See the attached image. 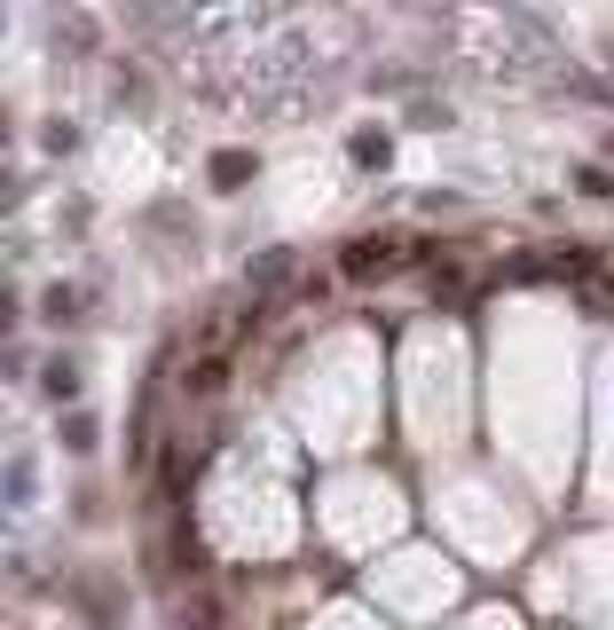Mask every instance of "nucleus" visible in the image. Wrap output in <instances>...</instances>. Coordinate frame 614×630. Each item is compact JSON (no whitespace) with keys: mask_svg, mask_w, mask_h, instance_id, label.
Instances as JSON below:
<instances>
[{"mask_svg":"<svg viewBox=\"0 0 614 630\" xmlns=\"http://www.w3.org/2000/svg\"><path fill=\"white\" fill-rule=\"evenodd\" d=\"M386 268H394V244H386V237H363V244H346V252H339V277H355V284L386 277Z\"/></svg>","mask_w":614,"mask_h":630,"instance_id":"1","label":"nucleus"},{"mask_svg":"<svg viewBox=\"0 0 614 630\" xmlns=\"http://www.w3.org/2000/svg\"><path fill=\"white\" fill-rule=\"evenodd\" d=\"M40 387H48L56 402H71V394H79V363H71V354H56V363H48V379H40Z\"/></svg>","mask_w":614,"mask_h":630,"instance_id":"2","label":"nucleus"},{"mask_svg":"<svg viewBox=\"0 0 614 630\" xmlns=\"http://www.w3.org/2000/svg\"><path fill=\"white\" fill-rule=\"evenodd\" d=\"M221 379H229V363H221V354H205V363H190V379H182V387H190V394H213Z\"/></svg>","mask_w":614,"mask_h":630,"instance_id":"3","label":"nucleus"},{"mask_svg":"<svg viewBox=\"0 0 614 630\" xmlns=\"http://www.w3.org/2000/svg\"><path fill=\"white\" fill-rule=\"evenodd\" d=\"M40 308H48V323H79V292H71V284H48Z\"/></svg>","mask_w":614,"mask_h":630,"instance_id":"4","label":"nucleus"},{"mask_svg":"<svg viewBox=\"0 0 614 630\" xmlns=\"http://www.w3.org/2000/svg\"><path fill=\"white\" fill-rule=\"evenodd\" d=\"M575 190H583V198H614V173H606V166H575Z\"/></svg>","mask_w":614,"mask_h":630,"instance_id":"5","label":"nucleus"},{"mask_svg":"<svg viewBox=\"0 0 614 630\" xmlns=\"http://www.w3.org/2000/svg\"><path fill=\"white\" fill-rule=\"evenodd\" d=\"M244 173H252L244 150H221V158H213V182H244Z\"/></svg>","mask_w":614,"mask_h":630,"instance_id":"6","label":"nucleus"},{"mask_svg":"<svg viewBox=\"0 0 614 630\" xmlns=\"http://www.w3.org/2000/svg\"><path fill=\"white\" fill-rule=\"evenodd\" d=\"M63 449H95V418L71 410V418H63Z\"/></svg>","mask_w":614,"mask_h":630,"instance_id":"7","label":"nucleus"},{"mask_svg":"<svg viewBox=\"0 0 614 630\" xmlns=\"http://www.w3.org/2000/svg\"><path fill=\"white\" fill-rule=\"evenodd\" d=\"M284 277H292V252H276V260H260V268H252V284H284Z\"/></svg>","mask_w":614,"mask_h":630,"instance_id":"8","label":"nucleus"},{"mask_svg":"<svg viewBox=\"0 0 614 630\" xmlns=\"http://www.w3.org/2000/svg\"><path fill=\"white\" fill-rule=\"evenodd\" d=\"M355 166H386V134H363L355 142Z\"/></svg>","mask_w":614,"mask_h":630,"instance_id":"9","label":"nucleus"}]
</instances>
